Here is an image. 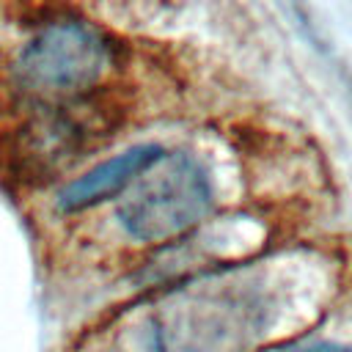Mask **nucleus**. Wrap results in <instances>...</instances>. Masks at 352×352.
<instances>
[{
	"instance_id": "2",
	"label": "nucleus",
	"mask_w": 352,
	"mask_h": 352,
	"mask_svg": "<svg viewBox=\"0 0 352 352\" xmlns=\"http://www.w3.org/2000/svg\"><path fill=\"white\" fill-rule=\"evenodd\" d=\"M126 50L110 28L52 11L28 22L6 58L8 102H69L118 88Z\"/></svg>"
},
{
	"instance_id": "4",
	"label": "nucleus",
	"mask_w": 352,
	"mask_h": 352,
	"mask_svg": "<svg viewBox=\"0 0 352 352\" xmlns=\"http://www.w3.org/2000/svg\"><path fill=\"white\" fill-rule=\"evenodd\" d=\"M217 206V176L209 160L192 146H168L110 206V220L129 248L151 253L195 236Z\"/></svg>"
},
{
	"instance_id": "1",
	"label": "nucleus",
	"mask_w": 352,
	"mask_h": 352,
	"mask_svg": "<svg viewBox=\"0 0 352 352\" xmlns=\"http://www.w3.org/2000/svg\"><path fill=\"white\" fill-rule=\"evenodd\" d=\"M270 324L264 283L239 267H206L148 294L132 319V352H250Z\"/></svg>"
},
{
	"instance_id": "3",
	"label": "nucleus",
	"mask_w": 352,
	"mask_h": 352,
	"mask_svg": "<svg viewBox=\"0 0 352 352\" xmlns=\"http://www.w3.org/2000/svg\"><path fill=\"white\" fill-rule=\"evenodd\" d=\"M0 165L28 187L63 184L121 126L116 91L69 102H8Z\"/></svg>"
},
{
	"instance_id": "6",
	"label": "nucleus",
	"mask_w": 352,
	"mask_h": 352,
	"mask_svg": "<svg viewBox=\"0 0 352 352\" xmlns=\"http://www.w3.org/2000/svg\"><path fill=\"white\" fill-rule=\"evenodd\" d=\"M283 352H352L344 344H333V341H319V344H302V346H292Z\"/></svg>"
},
{
	"instance_id": "5",
	"label": "nucleus",
	"mask_w": 352,
	"mask_h": 352,
	"mask_svg": "<svg viewBox=\"0 0 352 352\" xmlns=\"http://www.w3.org/2000/svg\"><path fill=\"white\" fill-rule=\"evenodd\" d=\"M165 143L160 140H138L129 143L69 176L52 192V212L63 220L82 217L102 206H113L162 154Z\"/></svg>"
}]
</instances>
